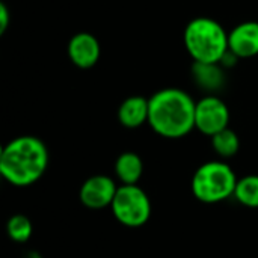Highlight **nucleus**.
I'll use <instances>...</instances> for the list:
<instances>
[{"label":"nucleus","instance_id":"nucleus-12","mask_svg":"<svg viewBox=\"0 0 258 258\" xmlns=\"http://www.w3.org/2000/svg\"><path fill=\"white\" fill-rule=\"evenodd\" d=\"M192 73L198 86L206 91H218L224 85V73L219 63L194 62Z\"/></svg>","mask_w":258,"mask_h":258},{"label":"nucleus","instance_id":"nucleus-6","mask_svg":"<svg viewBox=\"0 0 258 258\" xmlns=\"http://www.w3.org/2000/svg\"><path fill=\"white\" fill-rule=\"evenodd\" d=\"M230 109L216 95H207L197 101L195 107V128L203 135L215 136L216 133L228 128Z\"/></svg>","mask_w":258,"mask_h":258},{"label":"nucleus","instance_id":"nucleus-1","mask_svg":"<svg viewBox=\"0 0 258 258\" xmlns=\"http://www.w3.org/2000/svg\"><path fill=\"white\" fill-rule=\"evenodd\" d=\"M148 103V124L159 136L180 139L195 128L197 103L186 91L165 88L154 92Z\"/></svg>","mask_w":258,"mask_h":258},{"label":"nucleus","instance_id":"nucleus-13","mask_svg":"<svg viewBox=\"0 0 258 258\" xmlns=\"http://www.w3.org/2000/svg\"><path fill=\"white\" fill-rule=\"evenodd\" d=\"M212 147L218 156L228 159V157H233L239 153L240 139H239L237 133L228 127V128L216 133L215 136H212Z\"/></svg>","mask_w":258,"mask_h":258},{"label":"nucleus","instance_id":"nucleus-7","mask_svg":"<svg viewBox=\"0 0 258 258\" xmlns=\"http://www.w3.org/2000/svg\"><path fill=\"white\" fill-rule=\"evenodd\" d=\"M116 184L107 175H92L80 187V203L92 210L110 207L116 195Z\"/></svg>","mask_w":258,"mask_h":258},{"label":"nucleus","instance_id":"nucleus-9","mask_svg":"<svg viewBox=\"0 0 258 258\" xmlns=\"http://www.w3.org/2000/svg\"><path fill=\"white\" fill-rule=\"evenodd\" d=\"M228 48L242 59L258 54V21L237 24L228 33Z\"/></svg>","mask_w":258,"mask_h":258},{"label":"nucleus","instance_id":"nucleus-11","mask_svg":"<svg viewBox=\"0 0 258 258\" xmlns=\"http://www.w3.org/2000/svg\"><path fill=\"white\" fill-rule=\"evenodd\" d=\"M115 174L122 184H136L144 174V162L133 151L122 153L115 162Z\"/></svg>","mask_w":258,"mask_h":258},{"label":"nucleus","instance_id":"nucleus-5","mask_svg":"<svg viewBox=\"0 0 258 258\" xmlns=\"http://www.w3.org/2000/svg\"><path fill=\"white\" fill-rule=\"evenodd\" d=\"M110 209L116 221L128 228L144 227L151 216L150 198L138 184H122L118 187Z\"/></svg>","mask_w":258,"mask_h":258},{"label":"nucleus","instance_id":"nucleus-3","mask_svg":"<svg viewBox=\"0 0 258 258\" xmlns=\"http://www.w3.org/2000/svg\"><path fill=\"white\" fill-rule=\"evenodd\" d=\"M183 41L194 62L221 63L228 50V33L219 21L209 17L190 20L184 29Z\"/></svg>","mask_w":258,"mask_h":258},{"label":"nucleus","instance_id":"nucleus-2","mask_svg":"<svg viewBox=\"0 0 258 258\" xmlns=\"http://www.w3.org/2000/svg\"><path fill=\"white\" fill-rule=\"evenodd\" d=\"M48 168V150L36 136H18L0 153L2 177L18 187L36 183Z\"/></svg>","mask_w":258,"mask_h":258},{"label":"nucleus","instance_id":"nucleus-10","mask_svg":"<svg viewBox=\"0 0 258 258\" xmlns=\"http://www.w3.org/2000/svg\"><path fill=\"white\" fill-rule=\"evenodd\" d=\"M150 103L142 95H133L125 98L118 109V121L127 128H138L148 122Z\"/></svg>","mask_w":258,"mask_h":258},{"label":"nucleus","instance_id":"nucleus-16","mask_svg":"<svg viewBox=\"0 0 258 258\" xmlns=\"http://www.w3.org/2000/svg\"><path fill=\"white\" fill-rule=\"evenodd\" d=\"M9 20H11V14L9 9L5 3H0V35H3L9 26Z\"/></svg>","mask_w":258,"mask_h":258},{"label":"nucleus","instance_id":"nucleus-15","mask_svg":"<svg viewBox=\"0 0 258 258\" xmlns=\"http://www.w3.org/2000/svg\"><path fill=\"white\" fill-rule=\"evenodd\" d=\"M6 231H8V236L17 242V243H24L30 239L32 236V222L27 216L24 215H15L12 216L9 221H8V225H6Z\"/></svg>","mask_w":258,"mask_h":258},{"label":"nucleus","instance_id":"nucleus-4","mask_svg":"<svg viewBox=\"0 0 258 258\" xmlns=\"http://www.w3.org/2000/svg\"><path fill=\"white\" fill-rule=\"evenodd\" d=\"M237 178L230 165L224 162H207L201 165L192 178V192L204 204L221 203L234 195Z\"/></svg>","mask_w":258,"mask_h":258},{"label":"nucleus","instance_id":"nucleus-8","mask_svg":"<svg viewBox=\"0 0 258 258\" xmlns=\"http://www.w3.org/2000/svg\"><path fill=\"white\" fill-rule=\"evenodd\" d=\"M100 53V42L92 33H76L68 42V57L76 67L82 70L92 68L98 62Z\"/></svg>","mask_w":258,"mask_h":258},{"label":"nucleus","instance_id":"nucleus-14","mask_svg":"<svg viewBox=\"0 0 258 258\" xmlns=\"http://www.w3.org/2000/svg\"><path fill=\"white\" fill-rule=\"evenodd\" d=\"M234 197L245 207L258 209V175H246L237 180Z\"/></svg>","mask_w":258,"mask_h":258},{"label":"nucleus","instance_id":"nucleus-17","mask_svg":"<svg viewBox=\"0 0 258 258\" xmlns=\"http://www.w3.org/2000/svg\"><path fill=\"white\" fill-rule=\"evenodd\" d=\"M24 258H41L38 254H35V252H30V254H27Z\"/></svg>","mask_w":258,"mask_h":258}]
</instances>
